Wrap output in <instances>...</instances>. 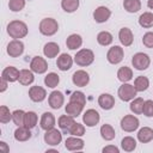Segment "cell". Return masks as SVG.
<instances>
[{
  "instance_id": "1",
  "label": "cell",
  "mask_w": 153,
  "mask_h": 153,
  "mask_svg": "<svg viewBox=\"0 0 153 153\" xmlns=\"http://www.w3.org/2000/svg\"><path fill=\"white\" fill-rule=\"evenodd\" d=\"M27 25L22 20H12L7 25V33L13 39L24 38L27 35Z\"/></svg>"
},
{
  "instance_id": "2",
  "label": "cell",
  "mask_w": 153,
  "mask_h": 153,
  "mask_svg": "<svg viewBox=\"0 0 153 153\" xmlns=\"http://www.w3.org/2000/svg\"><path fill=\"white\" fill-rule=\"evenodd\" d=\"M94 61V54L90 49H80L74 55V62L80 67H87Z\"/></svg>"
},
{
  "instance_id": "3",
  "label": "cell",
  "mask_w": 153,
  "mask_h": 153,
  "mask_svg": "<svg viewBox=\"0 0 153 153\" xmlns=\"http://www.w3.org/2000/svg\"><path fill=\"white\" fill-rule=\"evenodd\" d=\"M39 32L44 36H53L59 30V24L54 18H44L39 23Z\"/></svg>"
},
{
  "instance_id": "4",
  "label": "cell",
  "mask_w": 153,
  "mask_h": 153,
  "mask_svg": "<svg viewBox=\"0 0 153 153\" xmlns=\"http://www.w3.org/2000/svg\"><path fill=\"white\" fill-rule=\"evenodd\" d=\"M131 65L137 71H145L151 65V59L145 53H136L131 57Z\"/></svg>"
},
{
  "instance_id": "5",
  "label": "cell",
  "mask_w": 153,
  "mask_h": 153,
  "mask_svg": "<svg viewBox=\"0 0 153 153\" xmlns=\"http://www.w3.org/2000/svg\"><path fill=\"white\" fill-rule=\"evenodd\" d=\"M136 93H137V91L135 90L134 85H130V84H127V82H123L120 86L118 91H117V94H118L120 99L123 100V102L133 100L135 98Z\"/></svg>"
},
{
  "instance_id": "6",
  "label": "cell",
  "mask_w": 153,
  "mask_h": 153,
  "mask_svg": "<svg viewBox=\"0 0 153 153\" xmlns=\"http://www.w3.org/2000/svg\"><path fill=\"white\" fill-rule=\"evenodd\" d=\"M139 126H140V121L134 115H126L121 120V128H122V130H124L127 133L135 131L139 128Z\"/></svg>"
},
{
  "instance_id": "7",
  "label": "cell",
  "mask_w": 153,
  "mask_h": 153,
  "mask_svg": "<svg viewBox=\"0 0 153 153\" xmlns=\"http://www.w3.org/2000/svg\"><path fill=\"white\" fill-rule=\"evenodd\" d=\"M123 56H124L123 48L120 47V45H114V47H111V48L108 50L106 60H108L111 65H117V63H120V62L123 60Z\"/></svg>"
},
{
  "instance_id": "8",
  "label": "cell",
  "mask_w": 153,
  "mask_h": 153,
  "mask_svg": "<svg viewBox=\"0 0 153 153\" xmlns=\"http://www.w3.org/2000/svg\"><path fill=\"white\" fill-rule=\"evenodd\" d=\"M62 141V134L56 128H51L49 130H45L44 134V142L49 146H57Z\"/></svg>"
},
{
  "instance_id": "9",
  "label": "cell",
  "mask_w": 153,
  "mask_h": 153,
  "mask_svg": "<svg viewBox=\"0 0 153 153\" xmlns=\"http://www.w3.org/2000/svg\"><path fill=\"white\" fill-rule=\"evenodd\" d=\"M6 51L11 57H19L24 51V43L20 39H12L7 44Z\"/></svg>"
},
{
  "instance_id": "10",
  "label": "cell",
  "mask_w": 153,
  "mask_h": 153,
  "mask_svg": "<svg viewBox=\"0 0 153 153\" xmlns=\"http://www.w3.org/2000/svg\"><path fill=\"white\" fill-rule=\"evenodd\" d=\"M30 69L33 73L43 74L48 69V63H47L45 59H43L41 56H35V57H32V60L30 62Z\"/></svg>"
},
{
  "instance_id": "11",
  "label": "cell",
  "mask_w": 153,
  "mask_h": 153,
  "mask_svg": "<svg viewBox=\"0 0 153 153\" xmlns=\"http://www.w3.org/2000/svg\"><path fill=\"white\" fill-rule=\"evenodd\" d=\"M100 120V116H99V112L94 109H88L84 112V116H82V122L86 127H94L98 124Z\"/></svg>"
},
{
  "instance_id": "12",
  "label": "cell",
  "mask_w": 153,
  "mask_h": 153,
  "mask_svg": "<svg viewBox=\"0 0 153 153\" xmlns=\"http://www.w3.org/2000/svg\"><path fill=\"white\" fill-rule=\"evenodd\" d=\"M29 97H30V99H31L32 102H35V103H41V102H43V100L45 99V97H47V91H45V88H43V87H41V86H38V85L31 86V87L29 88Z\"/></svg>"
},
{
  "instance_id": "13",
  "label": "cell",
  "mask_w": 153,
  "mask_h": 153,
  "mask_svg": "<svg viewBox=\"0 0 153 153\" xmlns=\"http://www.w3.org/2000/svg\"><path fill=\"white\" fill-rule=\"evenodd\" d=\"M48 103L51 109H60L65 103V96L61 91H53L48 97Z\"/></svg>"
},
{
  "instance_id": "14",
  "label": "cell",
  "mask_w": 153,
  "mask_h": 153,
  "mask_svg": "<svg viewBox=\"0 0 153 153\" xmlns=\"http://www.w3.org/2000/svg\"><path fill=\"white\" fill-rule=\"evenodd\" d=\"M72 81L75 86H79V87H85L88 82H90V75L87 72L82 71V69H79V71H75L73 73V76H72Z\"/></svg>"
},
{
  "instance_id": "15",
  "label": "cell",
  "mask_w": 153,
  "mask_h": 153,
  "mask_svg": "<svg viewBox=\"0 0 153 153\" xmlns=\"http://www.w3.org/2000/svg\"><path fill=\"white\" fill-rule=\"evenodd\" d=\"M85 146V142L80 136H69L65 141V147L68 151H81Z\"/></svg>"
},
{
  "instance_id": "16",
  "label": "cell",
  "mask_w": 153,
  "mask_h": 153,
  "mask_svg": "<svg viewBox=\"0 0 153 153\" xmlns=\"http://www.w3.org/2000/svg\"><path fill=\"white\" fill-rule=\"evenodd\" d=\"M111 16V11L106 6H99L93 11V19L96 23H105Z\"/></svg>"
},
{
  "instance_id": "17",
  "label": "cell",
  "mask_w": 153,
  "mask_h": 153,
  "mask_svg": "<svg viewBox=\"0 0 153 153\" xmlns=\"http://www.w3.org/2000/svg\"><path fill=\"white\" fill-rule=\"evenodd\" d=\"M73 61H74V60L72 59L71 55L63 53V54H61V55L57 57V60H56V66H57V68H59L60 71L66 72V71L71 69V67H72V65H73Z\"/></svg>"
},
{
  "instance_id": "18",
  "label": "cell",
  "mask_w": 153,
  "mask_h": 153,
  "mask_svg": "<svg viewBox=\"0 0 153 153\" xmlns=\"http://www.w3.org/2000/svg\"><path fill=\"white\" fill-rule=\"evenodd\" d=\"M98 105L103 110H111L115 106V98L110 93H102L98 97Z\"/></svg>"
},
{
  "instance_id": "19",
  "label": "cell",
  "mask_w": 153,
  "mask_h": 153,
  "mask_svg": "<svg viewBox=\"0 0 153 153\" xmlns=\"http://www.w3.org/2000/svg\"><path fill=\"white\" fill-rule=\"evenodd\" d=\"M118 38H120V42L122 45L124 47H129L133 44V41H134V36H133V32L129 27H122L118 32Z\"/></svg>"
},
{
  "instance_id": "20",
  "label": "cell",
  "mask_w": 153,
  "mask_h": 153,
  "mask_svg": "<svg viewBox=\"0 0 153 153\" xmlns=\"http://www.w3.org/2000/svg\"><path fill=\"white\" fill-rule=\"evenodd\" d=\"M19 73H20V71H18L16 67H13V66H8V67H6V68L2 71V73H1V78L6 79L8 82H14V81H18Z\"/></svg>"
},
{
  "instance_id": "21",
  "label": "cell",
  "mask_w": 153,
  "mask_h": 153,
  "mask_svg": "<svg viewBox=\"0 0 153 153\" xmlns=\"http://www.w3.org/2000/svg\"><path fill=\"white\" fill-rule=\"evenodd\" d=\"M41 128L44 130H49L55 127V116L51 112H44L39 121Z\"/></svg>"
},
{
  "instance_id": "22",
  "label": "cell",
  "mask_w": 153,
  "mask_h": 153,
  "mask_svg": "<svg viewBox=\"0 0 153 153\" xmlns=\"http://www.w3.org/2000/svg\"><path fill=\"white\" fill-rule=\"evenodd\" d=\"M81 44H82V38H81V36L78 35V33H72V35H69V36L67 37V39H66V45H67V48L71 49V50H76V49H79V48L81 47Z\"/></svg>"
},
{
  "instance_id": "23",
  "label": "cell",
  "mask_w": 153,
  "mask_h": 153,
  "mask_svg": "<svg viewBox=\"0 0 153 153\" xmlns=\"http://www.w3.org/2000/svg\"><path fill=\"white\" fill-rule=\"evenodd\" d=\"M60 53V47L57 43L55 42H48L45 43L44 48H43V54L45 57L48 59H53L55 56H57V54Z\"/></svg>"
},
{
  "instance_id": "24",
  "label": "cell",
  "mask_w": 153,
  "mask_h": 153,
  "mask_svg": "<svg viewBox=\"0 0 153 153\" xmlns=\"http://www.w3.org/2000/svg\"><path fill=\"white\" fill-rule=\"evenodd\" d=\"M33 80H35V76H33V72L31 69H20L19 78H18V81L20 85L27 86V85L32 84Z\"/></svg>"
},
{
  "instance_id": "25",
  "label": "cell",
  "mask_w": 153,
  "mask_h": 153,
  "mask_svg": "<svg viewBox=\"0 0 153 153\" xmlns=\"http://www.w3.org/2000/svg\"><path fill=\"white\" fill-rule=\"evenodd\" d=\"M84 106H85V105H81V104H79V103L69 102V103L65 106V110H66V114H67V115L73 116V117H78V116L82 112Z\"/></svg>"
},
{
  "instance_id": "26",
  "label": "cell",
  "mask_w": 153,
  "mask_h": 153,
  "mask_svg": "<svg viewBox=\"0 0 153 153\" xmlns=\"http://www.w3.org/2000/svg\"><path fill=\"white\" fill-rule=\"evenodd\" d=\"M30 137H31L30 128H27V127H25V126H20V127H18V128L14 130V139H16L17 141L24 142V141H27Z\"/></svg>"
},
{
  "instance_id": "27",
  "label": "cell",
  "mask_w": 153,
  "mask_h": 153,
  "mask_svg": "<svg viewBox=\"0 0 153 153\" xmlns=\"http://www.w3.org/2000/svg\"><path fill=\"white\" fill-rule=\"evenodd\" d=\"M137 140L141 143H147L153 140V129L149 127H143L137 131Z\"/></svg>"
},
{
  "instance_id": "28",
  "label": "cell",
  "mask_w": 153,
  "mask_h": 153,
  "mask_svg": "<svg viewBox=\"0 0 153 153\" xmlns=\"http://www.w3.org/2000/svg\"><path fill=\"white\" fill-rule=\"evenodd\" d=\"M100 136L105 140V141H111L115 139L116 136V133H115V129L112 128V126L110 124H103L100 127Z\"/></svg>"
},
{
  "instance_id": "29",
  "label": "cell",
  "mask_w": 153,
  "mask_h": 153,
  "mask_svg": "<svg viewBox=\"0 0 153 153\" xmlns=\"http://www.w3.org/2000/svg\"><path fill=\"white\" fill-rule=\"evenodd\" d=\"M117 78L120 81L122 82H128L129 80L133 79V71L131 68L127 67V66H123L121 67L118 71H117Z\"/></svg>"
},
{
  "instance_id": "30",
  "label": "cell",
  "mask_w": 153,
  "mask_h": 153,
  "mask_svg": "<svg viewBox=\"0 0 153 153\" xmlns=\"http://www.w3.org/2000/svg\"><path fill=\"white\" fill-rule=\"evenodd\" d=\"M74 122H75L74 121V117L73 116H69V115H62V116L59 117V121H57L60 129H62L65 131H68V129L72 127V124Z\"/></svg>"
},
{
  "instance_id": "31",
  "label": "cell",
  "mask_w": 153,
  "mask_h": 153,
  "mask_svg": "<svg viewBox=\"0 0 153 153\" xmlns=\"http://www.w3.org/2000/svg\"><path fill=\"white\" fill-rule=\"evenodd\" d=\"M139 24L143 29H149L153 26V13L152 12H143L139 17Z\"/></svg>"
},
{
  "instance_id": "32",
  "label": "cell",
  "mask_w": 153,
  "mask_h": 153,
  "mask_svg": "<svg viewBox=\"0 0 153 153\" xmlns=\"http://www.w3.org/2000/svg\"><path fill=\"white\" fill-rule=\"evenodd\" d=\"M123 7L129 13H136L141 10V1L140 0H124Z\"/></svg>"
},
{
  "instance_id": "33",
  "label": "cell",
  "mask_w": 153,
  "mask_h": 153,
  "mask_svg": "<svg viewBox=\"0 0 153 153\" xmlns=\"http://www.w3.org/2000/svg\"><path fill=\"white\" fill-rule=\"evenodd\" d=\"M148 86H149V80H148L147 76L140 75V76H137V78L134 80V87H135V90H136L137 92H143V91H146V90L148 88Z\"/></svg>"
},
{
  "instance_id": "34",
  "label": "cell",
  "mask_w": 153,
  "mask_h": 153,
  "mask_svg": "<svg viewBox=\"0 0 153 153\" xmlns=\"http://www.w3.org/2000/svg\"><path fill=\"white\" fill-rule=\"evenodd\" d=\"M79 0H62L61 7L67 13H73L79 8Z\"/></svg>"
},
{
  "instance_id": "35",
  "label": "cell",
  "mask_w": 153,
  "mask_h": 153,
  "mask_svg": "<svg viewBox=\"0 0 153 153\" xmlns=\"http://www.w3.org/2000/svg\"><path fill=\"white\" fill-rule=\"evenodd\" d=\"M114 41V37L110 32L108 31H100L98 35H97V42L103 45V47H106V45H110Z\"/></svg>"
},
{
  "instance_id": "36",
  "label": "cell",
  "mask_w": 153,
  "mask_h": 153,
  "mask_svg": "<svg viewBox=\"0 0 153 153\" xmlns=\"http://www.w3.org/2000/svg\"><path fill=\"white\" fill-rule=\"evenodd\" d=\"M37 121H38V116H37L36 112H33V111H27V112H25V118H24V126H25V127L32 129V128L36 127Z\"/></svg>"
},
{
  "instance_id": "37",
  "label": "cell",
  "mask_w": 153,
  "mask_h": 153,
  "mask_svg": "<svg viewBox=\"0 0 153 153\" xmlns=\"http://www.w3.org/2000/svg\"><path fill=\"white\" fill-rule=\"evenodd\" d=\"M121 147L126 152H133L136 148V140L131 136H126L121 141Z\"/></svg>"
},
{
  "instance_id": "38",
  "label": "cell",
  "mask_w": 153,
  "mask_h": 153,
  "mask_svg": "<svg viewBox=\"0 0 153 153\" xmlns=\"http://www.w3.org/2000/svg\"><path fill=\"white\" fill-rule=\"evenodd\" d=\"M59 82H60V76H59V74H56V73H54V72L48 73V74L45 75V78H44V84H45V86H48V87H50V88H55V87L59 85Z\"/></svg>"
},
{
  "instance_id": "39",
  "label": "cell",
  "mask_w": 153,
  "mask_h": 153,
  "mask_svg": "<svg viewBox=\"0 0 153 153\" xmlns=\"http://www.w3.org/2000/svg\"><path fill=\"white\" fill-rule=\"evenodd\" d=\"M143 104H145V100H143L142 98H140V97L134 98V99L131 100V103H130V106H129V108H130V111L134 112L135 115H140V114H142Z\"/></svg>"
},
{
  "instance_id": "40",
  "label": "cell",
  "mask_w": 153,
  "mask_h": 153,
  "mask_svg": "<svg viewBox=\"0 0 153 153\" xmlns=\"http://www.w3.org/2000/svg\"><path fill=\"white\" fill-rule=\"evenodd\" d=\"M68 133L73 136H82L85 134V126L78 122H74L72 127L68 129Z\"/></svg>"
},
{
  "instance_id": "41",
  "label": "cell",
  "mask_w": 153,
  "mask_h": 153,
  "mask_svg": "<svg viewBox=\"0 0 153 153\" xmlns=\"http://www.w3.org/2000/svg\"><path fill=\"white\" fill-rule=\"evenodd\" d=\"M24 118H25V112L23 110H16L12 112V121L17 127L24 126Z\"/></svg>"
},
{
  "instance_id": "42",
  "label": "cell",
  "mask_w": 153,
  "mask_h": 153,
  "mask_svg": "<svg viewBox=\"0 0 153 153\" xmlns=\"http://www.w3.org/2000/svg\"><path fill=\"white\" fill-rule=\"evenodd\" d=\"M12 120V112H10V109L6 105L0 106V122L1 123H8Z\"/></svg>"
},
{
  "instance_id": "43",
  "label": "cell",
  "mask_w": 153,
  "mask_h": 153,
  "mask_svg": "<svg viewBox=\"0 0 153 153\" xmlns=\"http://www.w3.org/2000/svg\"><path fill=\"white\" fill-rule=\"evenodd\" d=\"M25 7V0H10L8 8L12 12H20Z\"/></svg>"
},
{
  "instance_id": "44",
  "label": "cell",
  "mask_w": 153,
  "mask_h": 153,
  "mask_svg": "<svg viewBox=\"0 0 153 153\" xmlns=\"http://www.w3.org/2000/svg\"><path fill=\"white\" fill-rule=\"evenodd\" d=\"M69 102H75V103H79L81 105H85L86 104V97L81 91H75L71 94Z\"/></svg>"
},
{
  "instance_id": "45",
  "label": "cell",
  "mask_w": 153,
  "mask_h": 153,
  "mask_svg": "<svg viewBox=\"0 0 153 153\" xmlns=\"http://www.w3.org/2000/svg\"><path fill=\"white\" fill-rule=\"evenodd\" d=\"M142 114L147 117H153V100H151V99L145 100Z\"/></svg>"
},
{
  "instance_id": "46",
  "label": "cell",
  "mask_w": 153,
  "mask_h": 153,
  "mask_svg": "<svg viewBox=\"0 0 153 153\" xmlns=\"http://www.w3.org/2000/svg\"><path fill=\"white\" fill-rule=\"evenodd\" d=\"M142 43L146 48H153V32H146L142 37Z\"/></svg>"
},
{
  "instance_id": "47",
  "label": "cell",
  "mask_w": 153,
  "mask_h": 153,
  "mask_svg": "<svg viewBox=\"0 0 153 153\" xmlns=\"http://www.w3.org/2000/svg\"><path fill=\"white\" fill-rule=\"evenodd\" d=\"M103 153H120V149L116 147V146H112V145H109V146H105L103 149H102Z\"/></svg>"
},
{
  "instance_id": "48",
  "label": "cell",
  "mask_w": 153,
  "mask_h": 153,
  "mask_svg": "<svg viewBox=\"0 0 153 153\" xmlns=\"http://www.w3.org/2000/svg\"><path fill=\"white\" fill-rule=\"evenodd\" d=\"M0 151L4 152V153L10 152V148H8V146H7V143L5 141H0Z\"/></svg>"
},
{
  "instance_id": "49",
  "label": "cell",
  "mask_w": 153,
  "mask_h": 153,
  "mask_svg": "<svg viewBox=\"0 0 153 153\" xmlns=\"http://www.w3.org/2000/svg\"><path fill=\"white\" fill-rule=\"evenodd\" d=\"M7 84H8V81H7L6 79L1 78V87H0V92H5V91H6V88H7Z\"/></svg>"
},
{
  "instance_id": "50",
  "label": "cell",
  "mask_w": 153,
  "mask_h": 153,
  "mask_svg": "<svg viewBox=\"0 0 153 153\" xmlns=\"http://www.w3.org/2000/svg\"><path fill=\"white\" fill-rule=\"evenodd\" d=\"M147 6H148V8L153 10V0H148L147 1Z\"/></svg>"
}]
</instances>
